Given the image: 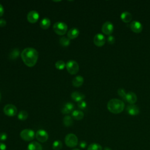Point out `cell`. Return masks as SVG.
I'll return each mask as SVG.
<instances>
[{
    "instance_id": "ba28073f",
    "label": "cell",
    "mask_w": 150,
    "mask_h": 150,
    "mask_svg": "<svg viewBox=\"0 0 150 150\" xmlns=\"http://www.w3.org/2000/svg\"><path fill=\"white\" fill-rule=\"evenodd\" d=\"M35 137L39 142H45L48 139L49 135L45 130L39 129L35 134Z\"/></svg>"
},
{
    "instance_id": "2e32d148",
    "label": "cell",
    "mask_w": 150,
    "mask_h": 150,
    "mask_svg": "<svg viewBox=\"0 0 150 150\" xmlns=\"http://www.w3.org/2000/svg\"><path fill=\"white\" fill-rule=\"evenodd\" d=\"M71 98L76 102H79L81 100H84L85 96L79 91H74L71 94Z\"/></svg>"
},
{
    "instance_id": "9c48e42d",
    "label": "cell",
    "mask_w": 150,
    "mask_h": 150,
    "mask_svg": "<svg viewBox=\"0 0 150 150\" xmlns=\"http://www.w3.org/2000/svg\"><path fill=\"white\" fill-rule=\"evenodd\" d=\"M113 30H114L113 24L110 21H107L105 23H104L101 28L102 32L105 35H110L112 33Z\"/></svg>"
},
{
    "instance_id": "44dd1931",
    "label": "cell",
    "mask_w": 150,
    "mask_h": 150,
    "mask_svg": "<svg viewBox=\"0 0 150 150\" xmlns=\"http://www.w3.org/2000/svg\"><path fill=\"white\" fill-rule=\"evenodd\" d=\"M28 150H42V146L39 142L33 141L28 145Z\"/></svg>"
},
{
    "instance_id": "484cf974",
    "label": "cell",
    "mask_w": 150,
    "mask_h": 150,
    "mask_svg": "<svg viewBox=\"0 0 150 150\" xmlns=\"http://www.w3.org/2000/svg\"><path fill=\"white\" fill-rule=\"evenodd\" d=\"M28 114L27 111L25 110L21 111L18 114V118L21 121H24L26 120L28 118Z\"/></svg>"
},
{
    "instance_id": "8992f818",
    "label": "cell",
    "mask_w": 150,
    "mask_h": 150,
    "mask_svg": "<svg viewBox=\"0 0 150 150\" xmlns=\"http://www.w3.org/2000/svg\"><path fill=\"white\" fill-rule=\"evenodd\" d=\"M20 136L23 140L25 141H30L34 139L35 133L32 129H24L21 132Z\"/></svg>"
},
{
    "instance_id": "d590c367",
    "label": "cell",
    "mask_w": 150,
    "mask_h": 150,
    "mask_svg": "<svg viewBox=\"0 0 150 150\" xmlns=\"http://www.w3.org/2000/svg\"><path fill=\"white\" fill-rule=\"evenodd\" d=\"M0 150H6V146L5 144L0 142Z\"/></svg>"
},
{
    "instance_id": "f546056e",
    "label": "cell",
    "mask_w": 150,
    "mask_h": 150,
    "mask_svg": "<svg viewBox=\"0 0 150 150\" xmlns=\"http://www.w3.org/2000/svg\"><path fill=\"white\" fill-rule=\"evenodd\" d=\"M77 106L80 109H84L87 107V103L84 100H81L78 102Z\"/></svg>"
},
{
    "instance_id": "ffe728a7",
    "label": "cell",
    "mask_w": 150,
    "mask_h": 150,
    "mask_svg": "<svg viewBox=\"0 0 150 150\" xmlns=\"http://www.w3.org/2000/svg\"><path fill=\"white\" fill-rule=\"evenodd\" d=\"M71 116L76 120H81L84 117V113L80 110H75L71 112Z\"/></svg>"
},
{
    "instance_id": "9a60e30c",
    "label": "cell",
    "mask_w": 150,
    "mask_h": 150,
    "mask_svg": "<svg viewBox=\"0 0 150 150\" xmlns=\"http://www.w3.org/2000/svg\"><path fill=\"white\" fill-rule=\"evenodd\" d=\"M74 109V105L73 103L69 102L66 103L62 109V112L64 114H68L72 112Z\"/></svg>"
},
{
    "instance_id": "ab89813d",
    "label": "cell",
    "mask_w": 150,
    "mask_h": 150,
    "mask_svg": "<svg viewBox=\"0 0 150 150\" xmlns=\"http://www.w3.org/2000/svg\"><path fill=\"white\" fill-rule=\"evenodd\" d=\"M1 93H0V101H1Z\"/></svg>"
},
{
    "instance_id": "d6986e66",
    "label": "cell",
    "mask_w": 150,
    "mask_h": 150,
    "mask_svg": "<svg viewBox=\"0 0 150 150\" xmlns=\"http://www.w3.org/2000/svg\"><path fill=\"white\" fill-rule=\"evenodd\" d=\"M120 17L121 20L125 23L129 22L132 19V15L130 12L128 11H124L122 12Z\"/></svg>"
},
{
    "instance_id": "d6a6232c",
    "label": "cell",
    "mask_w": 150,
    "mask_h": 150,
    "mask_svg": "<svg viewBox=\"0 0 150 150\" xmlns=\"http://www.w3.org/2000/svg\"><path fill=\"white\" fill-rule=\"evenodd\" d=\"M8 135L5 132H1L0 133V140L1 141H5L7 139Z\"/></svg>"
},
{
    "instance_id": "7a4b0ae2",
    "label": "cell",
    "mask_w": 150,
    "mask_h": 150,
    "mask_svg": "<svg viewBox=\"0 0 150 150\" xmlns=\"http://www.w3.org/2000/svg\"><path fill=\"white\" fill-rule=\"evenodd\" d=\"M125 104L124 102L117 98H112L107 103V109L114 114H118L122 112L124 108Z\"/></svg>"
},
{
    "instance_id": "f35d334b",
    "label": "cell",
    "mask_w": 150,
    "mask_h": 150,
    "mask_svg": "<svg viewBox=\"0 0 150 150\" xmlns=\"http://www.w3.org/2000/svg\"><path fill=\"white\" fill-rule=\"evenodd\" d=\"M72 150H80L79 149H77V148H74V149H73Z\"/></svg>"
},
{
    "instance_id": "83f0119b",
    "label": "cell",
    "mask_w": 150,
    "mask_h": 150,
    "mask_svg": "<svg viewBox=\"0 0 150 150\" xmlns=\"http://www.w3.org/2000/svg\"><path fill=\"white\" fill-rule=\"evenodd\" d=\"M63 146V144L60 140H56L53 142L52 148L54 150H60Z\"/></svg>"
},
{
    "instance_id": "5b68a950",
    "label": "cell",
    "mask_w": 150,
    "mask_h": 150,
    "mask_svg": "<svg viewBox=\"0 0 150 150\" xmlns=\"http://www.w3.org/2000/svg\"><path fill=\"white\" fill-rule=\"evenodd\" d=\"M66 145L70 148H73L77 145L78 138L77 136L72 133L68 134L64 139Z\"/></svg>"
},
{
    "instance_id": "5bb4252c",
    "label": "cell",
    "mask_w": 150,
    "mask_h": 150,
    "mask_svg": "<svg viewBox=\"0 0 150 150\" xmlns=\"http://www.w3.org/2000/svg\"><path fill=\"white\" fill-rule=\"evenodd\" d=\"M125 100L129 103L133 104L137 100V96L134 92H128L126 94Z\"/></svg>"
},
{
    "instance_id": "277c9868",
    "label": "cell",
    "mask_w": 150,
    "mask_h": 150,
    "mask_svg": "<svg viewBox=\"0 0 150 150\" xmlns=\"http://www.w3.org/2000/svg\"><path fill=\"white\" fill-rule=\"evenodd\" d=\"M66 67L68 73L72 75L77 74L79 70V64L73 60H69L66 64Z\"/></svg>"
},
{
    "instance_id": "603a6c76",
    "label": "cell",
    "mask_w": 150,
    "mask_h": 150,
    "mask_svg": "<svg viewBox=\"0 0 150 150\" xmlns=\"http://www.w3.org/2000/svg\"><path fill=\"white\" fill-rule=\"evenodd\" d=\"M63 124L64 125V126H66V127H70L73 124V118L70 115H66L63 118Z\"/></svg>"
},
{
    "instance_id": "4fadbf2b",
    "label": "cell",
    "mask_w": 150,
    "mask_h": 150,
    "mask_svg": "<svg viewBox=\"0 0 150 150\" xmlns=\"http://www.w3.org/2000/svg\"><path fill=\"white\" fill-rule=\"evenodd\" d=\"M127 112L131 115H138L139 112V107L137 105L131 104L127 106L126 109Z\"/></svg>"
},
{
    "instance_id": "8fae6325",
    "label": "cell",
    "mask_w": 150,
    "mask_h": 150,
    "mask_svg": "<svg viewBox=\"0 0 150 150\" xmlns=\"http://www.w3.org/2000/svg\"><path fill=\"white\" fill-rule=\"evenodd\" d=\"M39 18V14L36 11H31L27 15V20L30 23H36Z\"/></svg>"
},
{
    "instance_id": "836d02e7",
    "label": "cell",
    "mask_w": 150,
    "mask_h": 150,
    "mask_svg": "<svg viewBox=\"0 0 150 150\" xmlns=\"http://www.w3.org/2000/svg\"><path fill=\"white\" fill-rule=\"evenodd\" d=\"M6 24V21L4 19H0V27H4Z\"/></svg>"
},
{
    "instance_id": "74e56055",
    "label": "cell",
    "mask_w": 150,
    "mask_h": 150,
    "mask_svg": "<svg viewBox=\"0 0 150 150\" xmlns=\"http://www.w3.org/2000/svg\"><path fill=\"white\" fill-rule=\"evenodd\" d=\"M104 150H112V149L110 148H109V147H105L104 148Z\"/></svg>"
},
{
    "instance_id": "8d00e7d4",
    "label": "cell",
    "mask_w": 150,
    "mask_h": 150,
    "mask_svg": "<svg viewBox=\"0 0 150 150\" xmlns=\"http://www.w3.org/2000/svg\"><path fill=\"white\" fill-rule=\"evenodd\" d=\"M4 9L3 6L0 4V17L4 15Z\"/></svg>"
},
{
    "instance_id": "e575fe53",
    "label": "cell",
    "mask_w": 150,
    "mask_h": 150,
    "mask_svg": "<svg viewBox=\"0 0 150 150\" xmlns=\"http://www.w3.org/2000/svg\"><path fill=\"white\" fill-rule=\"evenodd\" d=\"M79 146H80V148L84 149V148H85L86 147V146H87V143H86L85 141H81V142H80V144H79Z\"/></svg>"
},
{
    "instance_id": "e0dca14e",
    "label": "cell",
    "mask_w": 150,
    "mask_h": 150,
    "mask_svg": "<svg viewBox=\"0 0 150 150\" xmlns=\"http://www.w3.org/2000/svg\"><path fill=\"white\" fill-rule=\"evenodd\" d=\"M79 30L76 28H71L67 32V37L69 39H74L78 37Z\"/></svg>"
},
{
    "instance_id": "6da1fadb",
    "label": "cell",
    "mask_w": 150,
    "mask_h": 150,
    "mask_svg": "<svg viewBox=\"0 0 150 150\" xmlns=\"http://www.w3.org/2000/svg\"><path fill=\"white\" fill-rule=\"evenodd\" d=\"M21 58L26 66L29 67H33L38 59V51L32 47H26L21 52Z\"/></svg>"
},
{
    "instance_id": "30bf717a",
    "label": "cell",
    "mask_w": 150,
    "mask_h": 150,
    "mask_svg": "<svg viewBox=\"0 0 150 150\" xmlns=\"http://www.w3.org/2000/svg\"><path fill=\"white\" fill-rule=\"evenodd\" d=\"M94 43L98 47H101L105 44V38L104 35L101 33L96 34L93 39Z\"/></svg>"
},
{
    "instance_id": "7402d4cb",
    "label": "cell",
    "mask_w": 150,
    "mask_h": 150,
    "mask_svg": "<svg viewBox=\"0 0 150 150\" xmlns=\"http://www.w3.org/2000/svg\"><path fill=\"white\" fill-rule=\"evenodd\" d=\"M50 20L48 18H43L40 22V26L43 29H47L50 26Z\"/></svg>"
},
{
    "instance_id": "1f68e13d",
    "label": "cell",
    "mask_w": 150,
    "mask_h": 150,
    "mask_svg": "<svg viewBox=\"0 0 150 150\" xmlns=\"http://www.w3.org/2000/svg\"><path fill=\"white\" fill-rule=\"evenodd\" d=\"M107 40L108 43H110V44H113V43L115 42V40L114 36H112V35H110V36L107 38Z\"/></svg>"
},
{
    "instance_id": "f1b7e54d",
    "label": "cell",
    "mask_w": 150,
    "mask_h": 150,
    "mask_svg": "<svg viewBox=\"0 0 150 150\" xmlns=\"http://www.w3.org/2000/svg\"><path fill=\"white\" fill-rule=\"evenodd\" d=\"M55 67L57 70H62L66 67V64L63 60H58L55 63Z\"/></svg>"
},
{
    "instance_id": "4dcf8cb0",
    "label": "cell",
    "mask_w": 150,
    "mask_h": 150,
    "mask_svg": "<svg viewBox=\"0 0 150 150\" xmlns=\"http://www.w3.org/2000/svg\"><path fill=\"white\" fill-rule=\"evenodd\" d=\"M118 93L121 97L123 98L124 99L125 98V96L127 93H125V91L123 88H119L118 90Z\"/></svg>"
},
{
    "instance_id": "ac0fdd59",
    "label": "cell",
    "mask_w": 150,
    "mask_h": 150,
    "mask_svg": "<svg viewBox=\"0 0 150 150\" xmlns=\"http://www.w3.org/2000/svg\"><path fill=\"white\" fill-rule=\"evenodd\" d=\"M84 82V78L81 76H77L73 78L72 80V84L73 86L78 87L81 86Z\"/></svg>"
},
{
    "instance_id": "52a82bcc",
    "label": "cell",
    "mask_w": 150,
    "mask_h": 150,
    "mask_svg": "<svg viewBox=\"0 0 150 150\" xmlns=\"http://www.w3.org/2000/svg\"><path fill=\"white\" fill-rule=\"evenodd\" d=\"M4 112L7 116L13 117L17 113V108L14 105L8 104L4 107Z\"/></svg>"
},
{
    "instance_id": "cb8c5ba5",
    "label": "cell",
    "mask_w": 150,
    "mask_h": 150,
    "mask_svg": "<svg viewBox=\"0 0 150 150\" xmlns=\"http://www.w3.org/2000/svg\"><path fill=\"white\" fill-rule=\"evenodd\" d=\"M59 43L62 46L67 47L70 45V39L68 38H67L66 36H63V37H61L60 38Z\"/></svg>"
},
{
    "instance_id": "3957f363",
    "label": "cell",
    "mask_w": 150,
    "mask_h": 150,
    "mask_svg": "<svg viewBox=\"0 0 150 150\" xmlns=\"http://www.w3.org/2000/svg\"><path fill=\"white\" fill-rule=\"evenodd\" d=\"M54 32L59 35H64L67 30V25L63 22H57L53 26Z\"/></svg>"
},
{
    "instance_id": "d4e9b609",
    "label": "cell",
    "mask_w": 150,
    "mask_h": 150,
    "mask_svg": "<svg viewBox=\"0 0 150 150\" xmlns=\"http://www.w3.org/2000/svg\"><path fill=\"white\" fill-rule=\"evenodd\" d=\"M19 54H20L19 50L17 48H15L11 52V53L9 54V57L11 59H12V60L16 59V58H18L19 57Z\"/></svg>"
},
{
    "instance_id": "4316f807",
    "label": "cell",
    "mask_w": 150,
    "mask_h": 150,
    "mask_svg": "<svg viewBox=\"0 0 150 150\" xmlns=\"http://www.w3.org/2000/svg\"><path fill=\"white\" fill-rule=\"evenodd\" d=\"M87 150H103V148L97 143H92L88 145Z\"/></svg>"
},
{
    "instance_id": "7c38bea8",
    "label": "cell",
    "mask_w": 150,
    "mask_h": 150,
    "mask_svg": "<svg viewBox=\"0 0 150 150\" xmlns=\"http://www.w3.org/2000/svg\"><path fill=\"white\" fill-rule=\"evenodd\" d=\"M129 28L132 31L135 33H140L142 30V25L141 23L137 21H134L131 22Z\"/></svg>"
}]
</instances>
